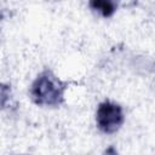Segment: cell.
<instances>
[{
    "label": "cell",
    "instance_id": "cell-1",
    "mask_svg": "<svg viewBox=\"0 0 155 155\" xmlns=\"http://www.w3.org/2000/svg\"><path fill=\"white\" fill-rule=\"evenodd\" d=\"M67 86V82L58 79L51 70H44L31 84L30 96L39 105L56 107L63 103Z\"/></svg>",
    "mask_w": 155,
    "mask_h": 155
},
{
    "label": "cell",
    "instance_id": "cell-2",
    "mask_svg": "<svg viewBox=\"0 0 155 155\" xmlns=\"http://www.w3.org/2000/svg\"><path fill=\"white\" fill-rule=\"evenodd\" d=\"M96 122L98 128L104 133L116 132L124 122L122 108L110 101L102 102L96 111Z\"/></svg>",
    "mask_w": 155,
    "mask_h": 155
},
{
    "label": "cell",
    "instance_id": "cell-3",
    "mask_svg": "<svg viewBox=\"0 0 155 155\" xmlns=\"http://www.w3.org/2000/svg\"><path fill=\"white\" fill-rule=\"evenodd\" d=\"M90 6L94 11L99 12L103 17H110L116 10L115 2L109 1V0H92L90 2Z\"/></svg>",
    "mask_w": 155,
    "mask_h": 155
},
{
    "label": "cell",
    "instance_id": "cell-4",
    "mask_svg": "<svg viewBox=\"0 0 155 155\" xmlns=\"http://www.w3.org/2000/svg\"><path fill=\"white\" fill-rule=\"evenodd\" d=\"M103 155H117V151L115 150V148L109 147V148L104 151V154H103Z\"/></svg>",
    "mask_w": 155,
    "mask_h": 155
}]
</instances>
